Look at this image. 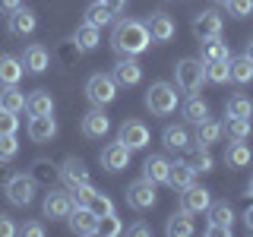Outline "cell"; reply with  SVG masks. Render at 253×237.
<instances>
[{
    "label": "cell",
    "mask_w": 253,
    "mask_h": 237,
    "mask_svg": "<svg viewBox=\"0 0 253 237\" xmlns=\"http://www.w3.org/2000/svg\"><path fill=\"white\" fill-rule=\"evenodd\" d=\"M221 26H225V19H221L218 10H203L193 16V35L200 38H212V35H221Z\"/></svg>",
    "instance_id": "16"
},
{
    "label": "cell",
    "mask_w": 253,
    "mask_h": 237,
    "mask_svg": "<svg viewBox=\"0 0 253 237\" xmlns=\"http://www.w3.org/2000/svg\"><path fill=\"white\" fill-rule=\"evenodd\" d=\"M247 196H253V177H250V184H247Z\"/></svg>",
    "instance_id": "50"
},
{
    "label": "cell",
    "mask_w": 253,
    "mask_h": 237,
    "mask_svg": "<svg viewBox=\"0 0 253 237\" xmlns=\"http://www.w3.org/2000/svg\"><path fill=\"white\" fill-rule=\"evenodd\" d=\"M111 76H114L117 85H126V89H130V85L142 82V67L136 63V57H121L111 67Z\"/></svg>",
    "instance_id": "15"
},
{
    "label": "cell",
    "mask_w": 253,
    "mask_h": 237,
    "mask_svg": "<svg viewBox=\"0 0 253 237\" xmlns=\"http://www.w3.org/2000/svg\"><path fill=\"white\" fill-rule=\"evenodd\" d=\"M225 114L228 117H253V101L247 95H231L225 105Z\"/></svg>",
    "instance_id": "36"
},
{
    "label": "cell",
    "mask_w": 253,
    "mask_h": 237,
    "mask_svg": "<svg viewBox=\"0 0 253 237\" xmlns=\"http://www.w3.org/2000/svg\"><path fill=\"white\" fill-rule=\"evenodd\" d=\"M111 133V120L101 108H92L89 114H83V136L85 139H105Z\"/></svg>",
    "instance_id": "17"
},
{
    "label": "cell",
    "mask_w": 253,
    "mask_h": 237,
    "mask_svg": "<svg viewBox=\"0 0 253 237\" xmlns=\"http://www.w3.org/2000/svg\"><path fill=\"white\" fill-rule=\"evenodd\" d=\"M98 41H101V29L89 26V22H83V26L76 29V35H73V47H76V51H83V54L95 51Z\"/></svg>",
    "instance_id": "29"
},
{
    "label": "cell",
    "mask_w": 253,
    "mask_h": 237,
    "mask_svg": "<svg viewBox=\"0 0 253 237\" xmlns=\"http://www.w3.org/2000/svg\"><path fill=\"white\" fill-rule=\"evenodd\" d=\"M203 70H206V82H228V60H209V63H203Z\"/></svg>",
    "instance_id": "37"
},
{
    "label": "cell",
    "mask_w": 253,
    "mask_h": 237,
    "mask_svg": "<svg viewBox=\"0 0 253 237\" xmlns=\"http://www.w3.org/2000/svg\"><path fill=\"white\" fill-rule=\"evenodd\" d=\"M149 44H152V38H149L146 22H139V19L114 22V32H111V47H114V54H121V57H139Z\"/></svg>",
    "instance_id": "1"
},
{
    "label": "cell",
    "mask_w": 253,
    "mask_h": 237,
    "mask_svg": "<svg viewBox=\"0 0 253 237\" xmlns=\"http://www.w3.org/2000/svg\"><path fill=\"white\" fill-rule=\"evenodd\" d=\"M22 237H44V225L42 221H26V225L19 228Z\"/></svg>",
    "instance_id": "43"
},
{
    "label": "cell",
    "mask_w": 253,
    "mask_h": 237,
    "mask_svg": "<svg viewBox=\"0 0 253 237\" xmlns=\"http://www.w3.org/2000/svg\"><path fill=\"white\" fill-rule=\"evenodd\" d=\"M146 108L155 117H171L177 111V85L171 82H152L146 89Z\"/></svg>",
    "instance_id": "2"
},
{
    "label": "cell",
    "mask_w": 253,
    "mask_h": 237,
    "mask_svg": "<svg viewBox=\"0 0 253 237\" xmlns=\"http://www.w3.org/2000/svg\"><path fill=\"white\" fill-rule=\"evenodd\" d=\"M0 111H13V114L26 111V92L19 85H3L0 89Z\"/></svg>",
    "instance_id": "31"
},
{
    "label": "cell",
    "mask_w": 253,
    "mask_h": 237,
    "mask_svg": "<svg viewBox=\"0 0 253 237\" xmlns=\"http://www.w3.org/2000/svg\"><path fill=\"white\" fill-rule=\"evenodd\" d=\"M126 234H130V237H149V234H152V228H149L146 221H136V225H133Z\"/></svg>",
    "instance_id": "45"
},
{
    "label": "cell",
    "mask_w": 253,
    "mask_h": 237,
    "mask_svg": "<svg viewBox=\"0 0 253 237\" xmlns=\"http://www.w3.org/2000/svg\"><path fill=\"white\" fill-rule=\"evenodd\" d=\"M16 6H22L19 0H0V13H13Z\"/></svg>",
    "instance_id": "47"
},
{
    "label": "cell",
    "mask_w": 253,
    "mask_h": 237,
    "mask_svg": "<svg viewBox=\"0 0 253 237\" xmlns=\"http://www.w3.org/2000/svg\"><path fill=\"white\" fill-rule=\"evenodd\" d=\"M206 82V70H203V60L196 57H184L174 63V85H177L180 92H200Z\"/></svg>",
    "instance_id": "3"
},
{
    "label": "cell",
    "mask_w": 253,
    "mask_h": 237,
    "mask_svg": "<svg viewBox=\"0 0 253 237\" xmlns=\"http://www.w3.org/2000/svg\"><path fill=\"white\" fill-rule=\"evenodd\" d=\"M19 60H22V67H26V73H35V76L51 67V54H47L44 44H29Z\"/></svg>",
    "instance_id": "19"
},
{
    "label": "cell",
    "mask_w": 253,
    "mask_h": 237,
    "mask_svg": "<svg viewBox=\"0 0 253 237\" xmlns=\"http://www.w3.org/2000/svg\"><path fill=\"white\" fill-rule=\"evenodd\" d=\"M209 205H212V193L206 187H200L196 180L180 190V209H184L187 215H200V212H206Z\"/></svg>",
    "instance_id": "8"
},
{
    "label": "cell",
    "mask_w": 253,
    "mask_h": 237,
    "mask_svg": "<svg viewBox=\"0 0 253 237\" xmlns=\"http://www.w3.org/2000/svg\"><path fill=\"white\" fill-rule=\"evenodd\" d=\"M60 177H63V184L73 190L79 184H89V168H85L79 158H67V161H63V168H60Z\"/></svg>",
    "instance_id": "27"
},
{
    "label": "cell",
    "mask_w": 253,
    "mask_h": 237,
    "mask_svg": "<svg viewBox=\"0 0 253 237\" xmlns=\"http://www.w3.org/2000/svg\"><path fill=\"white\" fill-rule=\"evenodd\" d=\"M85 22H89V26H95V29H105V26H111V22H114V13H111L105 3H98V0H95L92 6H85Z\"/></svg>",
    "instance_id": "35"
},
{
    "label": "cell",
    "mask_w": 253,
    "mask_h": 237,
    "mask_svg": "<svg viewBox=\"0 0 253 237\" xmlns=\"http://www.w3.org/2000/svg\"><path fill=\"white\" fill-rule=\"evenodd\" d=\"M67 221H70V228H73V234H83V237L98 234V215H95L92 209H85V205H79V202H73Z\"/></svg>",
    "instance_id": "11"
},
{
    "label": "cell",
    "mask_w": 253,
    "mask_h": 237,
    "mask_svg": "<svg viewBox=\"0 0 253 237\" xmlns=\"http://www.w3.org/2000/svg\"><path fill=\"white\" fill-rule=\"evenodd\" d=\"M250 117H228L225 114V123H221V133H228V139H247L250 136Z\"/></svg>",
    "instance_id": "33"
},
{
    "label": "cell",
    "mask_w": 253,
    "mask_h": 237,
    "mask_svg": "<svg viewBox=\"0 0 253 237\" xmlns=\"http://www.w3.org/2000/svg\"><path fill=\"white\" fill-rule=\"evenodd\" d=\"M244 54H247V57L253 60V38H250V41H247V51H244Z\"/></svg>",
    "instance_id": "49"
},
{
    "label": "cell",
    "mask_w": 253,
    "mask_h": 237,
    "mask_svg": "<svg viewBox=\"0 0 253 237\" xmlns=\"http://www.w3.org/2000/svg\"><path fill=\"white\" fill-rule=\"evenodd\" d=\"M6 199H10L13 205H19V209H26V205L35 199V177L13 174V177L6 180Z\"/></svg>",
    "instance_id": "7"
},
{
    "label": "cell",
    "mask_w": 253,
    "mask_h": 237,
    "mask_svg": "<svg viewBox=\"0 0 253 237\" xmlns=\"http://www.w3.org/2000/svg\"><path fill=\"white\" fill-rule=\"evenodd\" d=\"M16 130H19V114L0 111V136H3V133H16Z\"/></svg>",
    "instance_id": "42"
},
{
    "label": "cell",
    "mask_w": 253,
    "mask_h": 237,
    "mask_svg": "<svg viewBox=\"0 0 253 237\" xmlns=\"http://www.w3.org/2000/svg\"><path fill=\"white\" fill-rule=\"evenodd\" d=\"M130 149L124 146L121 139L117 142H108L105 149H101V168H105L108 174H117V171H124V168H130Z\"/></svg>",
    "instance_id": "12"
},
{
    "label": "cell",
    "mask_w": 253,
    "mask_h": 237,
    "mask_svg": "<svg viewBox=\"0 0 253 237\" xmlns=\"http://www.w3.org/2000/svg\"><path fill=\"white\" fill-rule=\"evenodd\" d=\"M26 114H29V117H42V114H54V98H51V92L38 89V92H32V95H26Z\"/></svg>",
    "instance_id": "28"
},
{
    "label": "cell",
    "mask_w": 253,
    "mask_h": 237,
    "mask_svg": "<svg viewBox=\"0 0 253 237\" xmlns=\"http://www.w3.org/2000/svg\"><path fill=\"white\" fill-rule=\"evenodd\" d=\"M26 73V67H22L19 57H13V54H0V82L3 85H16Z\"/></svg>",
    "instance_id": "30"
},
{
    "label": "cell",
    "mask_w": 253,
    "mask_h": 237,
    "mask_svg": "<svg viewBox=\"0 0 253 237\" xmlns=\"http://www.w3.org/2000/svg\"><path fill=\"white\" fill-rule=\"evenodd\" d=\"M6 29H10L13 38H29L32 32L38 29V16L35 10H29V6H16L10 13V22H6Z\"/></svg>",
    "instance_id": "13"
},
{
    "label": "cell",
    "mask_w": 253,
    "mask_h": 237,
    "mask_svg": "<svg viewBox=\"0 0 253 237\" xmlns=\"http://www.w3.org/2000/svg\"><path fill=\"white\" fill-rule=\"evenodd\" d=\"M228 79H231L234 85L253 82V60L247 57V54H241V57H228Z\"/></svg>",
    "instance_id": "24"
},
{
    "label": "cell",
    "mask_w": 253,
    "mask_h": 237,
    "mask_svg": "<svg viewBox=\"0 0 253 237\" xmlns=\"http://www.w3.org/2000/svg\"><path fill=\"white\" fill-rule=\"evenodd\" d=\"M155 199H158L155 184H152V180H146V177L133 180V184L126 187V205H130L133 212H149L155 205Z\"/></svg>",
    "instance_id": "5"
},
{
    "label": "cell",
    "mask_w": 253,
    "mask_h": 237,
    "mask_svg": "<svg viewBox=\"0 0 253 237\" xmlns=\"http://www.w3.org/2000/svg\"><path fill=\"white\" fill-rule=\"evenodd\" d=\"M16 155H19V139H16V133H3V136H0V164L13 161Z\"/></svg>",
    "instance_id": "39"
},
{
    "label": "cell",
    "mask_w": 253,
    "mask_h": 237,
    "mask_svg": "<svg viewBox=\"0 0 253 237\" xmlns=\"http://www.w3.org/2000/svg\"><path fill=\"white\" fill-rule=\"evenodd\" d=\"M57 136V120L54 114H42V117H32L29 120V139L32 142H51Z\"/></svg>",
    "instance_id": "20"
},
{
    "label": "cell",
    "mask_w": 253,
    "mask_h": 237,
    "mask_svg": "<svg viewBox=\"0 0 253 237\" xmlns=\"http://www.w3.org/2000/svg\"><path fill=\"white\" fill-rule=\"evenodd\" d=\"M253 161V152H250V146L244 139H231L228 142V149H225V164L228 168H247V164Z\"/></svg>",
    "instance_id": "25"
},
{
    "label": "cell",
    "mask_w": 253,
    "mask_h": 237,
    "mask_svg": "<svg viewBox=\"0 0 253 237\" xmlns=\"http://www.w3.org/2000/svg\"><path fill=\"white\" fill-rule=\"evenodd\" d=\"M121 231H124V225H121V218H117L114 212H108V215L98 218V234L101 237H117Z\"/></svg>",
    "instance_id": "40"
},
{
    "label": "cell",
    "mask_w": 253,
    "mask_h": 237,
    "mask_svg": "<svg viewBox=\"0 0 253 237\" xmlns=\"http://www.w3.org/2000/svg\"><path fill=\"white\" fill-rule=\"evenodd\" d=\"M146 29H149V38H152V44H168L174 38V32H177V26H174V19L168 13H152L146 19Z\"/></svg>",
    "instance_id": "14"
},
{
    "label": "cell",
    "mask_w": 253,
    "mask_h": 237,
    "mask_svg": "<svg viewBox=\"0 0 253 237\" xmlns=\"http://www.w3.org/2000/svg\"><path fill=\"white\" fill-rule=\"evenodd\" d=\"M218 139H221V123L218 120H209V117H206L203 123H196V136H193L196 146H206V149H209L212 142H218Z\"/></svg>",
    "instance_id": "32"
},
{
    "label": "cell",
    "mask_w": 253,
    "mask_h": 237,
    "mask_svg": "<svg viewBox=\"0 0 253 237\" xmlns=\"http://www.w3.org/2000/svg\"><path fill=\"white\" fill-rule=\"evenodd\" d=\"M215 3H218V6H225V3H228V0H215Z\"/></svg>",
    "instance_id": "51"
},
{
    "label": "cell",
    "mask_w": 253,
    "mask_h": 237,
    "mask_svg": "<svg viewBox=\"0 0 253 237\" xmlns=\"http://www.w3.org/2000/svg\"><path fill=\"white\" fill-rule=\"evenodd\" d=\"M180 117H184V123H203L206 117H209V105L200 98L196 92H190L187 98H184V105H180Z\"/></svg>",
    "instance_id": "21"
},
{
    "label": "cell",
    "mask_w": 253,
    "mask_h": 237,
    "mask_svg": "<svg viewBox=\"0 0 253 237\" xmlns=\"http://www.w3.org/2000/svg\"><path fill=\"white\" fill-rule=\"evenodd\" d=\"M193 180H196V171H193V164H190V161H171V168H168V180H165L168 187H174V190L180 193V190L190 187Z\"/></svg>",
    "instance_id": "23"
},
{
    "label": "cell",
    "mask_w": 253,
    "mask_h": 237,
    "mask_svg": "<svg viewBox=\"0 0 253 237\" xmlns=\"http://www.w3.org/2000/svg\"><path fill=\"white\" fill-rule=\"evenodd\" d=\"M98 3H105V6H108V10L114 13V16L126 10V0H98Z\"/></svg>",
    "instance_id": "46"
},
{
    "label": "cell",
    "mask_w": 253,
    "mask_h": 237,
    "mask_svg": "<svg viewBox=\"0 0 253 237\" xmlns=\"http://www.w3.org/2000/svg\"><path fill=\"white\" fill-rule=\"evenodd\" d=\"M231 57V47L228 41H221V35H212V38H203L200 41V60L209 63V60H228Z\"/></svg>",
    "instance_id": "22"
},
{
    "label": "cell",
    "mask_w": 253,
    "mask_h": 237,
    "mask_svg": "<svg viewBox=\"0 0 253 237\" xmlns=\"http://www.w3.org/2000/svg\"><path fill=\"white\" fill-rule=\"evenodd\" d=\"M209 228H206V234L212 237H228L231 234V225H234V209L228 202H212L209 209Z\"/></svg>",
    "instance_id": "6"
},
{
    "label": "cell",
    "mask_w": 253,
    "mask_h": 237,
    "mask_svg": "<svg viewBox=\"0 0 253 237\" xmlns=\"http://www.w3.org/2000/svg\"><path fill=\"white\" fill-rule=\"evenodd\" d=\"M165 231H168L171 237H193L196 234V228H193V221H190V215L184 209L177 212V215H171L168 218V228H165Z\"/></svg>",
    "instance_id": "34"
},
{
    "label": "cell",
    "mask_w": 253,
    "mask_h": 237,
    "mask_svg": "<svg viewBox=\"0 0 253 237\" xmlns=\"http://www.w3.org/2000/svg\"><path fill=\"white\" fill-rule=\"evenodd\" d=\"M16 234V225L10 215H0V237H13Z\"/></svg>",
    "instance_id": "44"
},
{
    "label": "cell",
    "mask_w": 253,
    "mask_h": 237,
    "mask_svg": "<svg viewBox=\"0 0 253 237\" xmlns=\"http://www.w3.org/2000/svg\"><path fill=\"white\" fill-rule=\"evenodd\" d=\"M85 98L92 101L95 108H105L117 98V82L111 73H92L85 79Z\"/></svg>",
    "instance_id": "4"
},
{
    "label": "cell",
    "mask_w": 253,
    "mask_h": 237,
    "mask_svg": "<svg viewBox=\"0 0 253 237\" xmlns=\"http://www.w3.org/2000/svg\"><path fill=\"white\" fill-rule=\"evenodd\" d=\"M168 168H171V161L165 155H149L146 161H142V177L146 180H152V184H165L168 180Z\"/></svg>",
    "instance_id": "26"
},
{
    "label": "cell",
    "mask_w": 253,
    "mask_h": 237,
    "mask_svg": "<svg viewBox=\"0 0 253 237\" xmlns=\"http://www.w3.org/2000/svg\"><path fill=\"white\" fill-rule=\"evenodd\" d=\"M117 139H121L130 152H136V149H146L152 136H149V126L142 120H124L121 130H117Z\"/></svg>",
    "instance_id": "9"
},
{
    "label": "cell",
    "mask_w": 253,
    "mask_h": 237,
    "mask_svg": "<svg viewBox=\"0 0 253 237\" xmlns=\"http://www.w3.org/2000/svg\"><path fill=\"white\" fill-rule=\"evenodd\" d=\"M228 16L231 19H247V16H253V0H228Z\"/></svg>",
    "instance_id": "41"
},
{
    "label": "cell",
    "mask_w": 253,
    "mask_h": 237,
    "mask_svg": "<svg viewBox=\"0 0 253 237\" xmlns=\"http://www.w3.org/2000/svg\"><path fill=\"white\" fill-rule=\"evenodd\" d=\"M190 164H193V171L196 174H209L212 168H215V161H212V155H209V149H206V146H196L193 149V152H190Z\"/></svg>",
    "instance_id": "38"
},
{
    "label": "cell",
    "mask_w": 253,
    "mask_h": 237,
    "mask_svg": "<svg viewBox=\"0 0 253 237\" xmlns=\"http://www.w3.org/2000/svg\"><path fill=\"white\" fill-rule=\"evenodd\" d=\"M162 142L171 149V152H187V149L193 146V136H190L187 123H168L162 130Z\"/></svg>",
    "instance_id": "18"
},
{
    "label": "cell",
    "mask_w": 253,
    "mask_h": 237,
    "mask_svg": "<svg viewBox=\"0 0 253 237\" xmlns=\"http://www.w3.org/2000/svg\"><path fill=\"white\" fill-rule=\"evenodd\" d=\"M70 209H73V193L70 190H51V193H44V202H42V212L44 218H67Z\"/></svg>",
    "instance_id": "10"
},
{
    "label": "cell",
    "mask_w": 253,
    "mask_h": 237,
    "mask_svg": "<svg viewBox=\"0 0 253 237\" xmlns=\"http://www.w3.org/2000/svg\"><path fill=\"white\" fill-rule=\"evenodd\" d=\"M244 221H247V228H250V231H253V205H250L247 212H244Z\"/></svg>",
    "instance_id": "48"
}]
</instances>
